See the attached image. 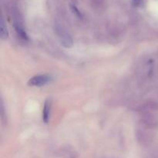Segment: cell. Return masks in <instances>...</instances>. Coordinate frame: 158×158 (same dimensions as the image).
<instances>
[{"label":"cell","mask_w":158,"mask_h":158,"mask_svg":"<svg viewBox=\"0 0 158 158\" xmlns=\"http://www.w3.org/2000/svg\"><path fill=\"white\" fill-rule=\"evenodd\" d=\"M51 110V101L49 100H46L44 103V106L43 109V120L45 123H48L49 120Z\"/></svg>","instance_id":"obj_3"},{"label":"cell","mask_w":158,"mask_h":158,"mask_svg":"<svg viewBox=\"0 0 158 158\" xmlns=\"http://www.w3.org/2000/svg\"><path fill=\"white\" fill-rule=\"evenodd\" d=\"M0 35H1L2 40H6L9 36L7 27H6V23L2 18L1 19V22H0Z\"/></svg>","instance_id":"obj_5"},{"label":"cell","mask_w":158,"mask_h":158,"mask_svg":"<svg viewBox=\"0 0 158 158\" xmlns=\"http://www.w3.org/2000/svg\"><path fill=\"white\" fill-rule=\"evenodd\" d=\"M56 32L60 42L65 47L72 46L73 40L71 38V35L67 32L66 29H65L63 27H58L56 29Z\"/></svg>","instance_id":"obj_2"},{"label":"cell","mask_w":158,"mask_h":158,"mask_svg":"<svg viewBox=\"0 0 158 158\" xmlns=\"http://www.w3.org/2000/svg\"><path fill=\"white\" fill-rule=\"evenodd\" d=\"M14 27H15V31H16L18 35H19L20 38L23 40H28V35L25 31L24 28L22 26V24L19 22H14Z\"/></svg>","instance_id":"obj_4"},{"label":"cell","mask_w":158,"mask_h":158,"mask_svg":"<svg viewBox=\"0 0 158 158\" xmlns=\"http://www.w3.org/2000/svg\"><path fill=\"white\" fill-rule=\"evenodd\" d=\"M72 9H73V12H75V13L77 14V15H79V16H80V15H81V13H80V12H79L78 9H77V8L75 6H72Z\"/></svg>","instance_id":"obj_6"},{"label":"cell","mask_w":158,"mask_h":158,"mask_svg":"<svg viewBox=\"0 0 158 158\" xmlns=\"http://www.w3.org/2000/svg\"><path fill=\"white\" fill-rule=\"evenodd\" d=\"M51 77L49 75H38L29 79L28 85L30 86H43L51 81Z\"/></svg>","instance_id":"obj_1"},{"label":"cell","mask_w":158,"mask_h":158,"mask_svg":"<svg viewBox=\"0 0 158 158\" xmlns=\"http://www.w3.org/2000/svg\"><path fill=\"white\" fill-rule=\"evenodd\" d=\"M140 2H141V0H134V4L135 6H138L140 3Z\"/></svg>","instance_id":"obj_7"}]
</instances>
